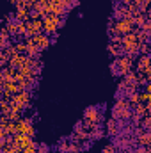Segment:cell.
I'll use <instances>...</instances> for the list:
<instances>
[{"label": "cell", "instance_id": "14", "mask_svg": "<svg viewBox=\"0 0 151 153\" xmlns=\"http://www.w3.org/2000/svg\"><path fill=\"white\" fill-rule=\"evenodd\" d=\"M89 135H91V141H98V139H101V137L105 135V132H103L101 126H96V128L89 130Z\"/></svg>", "mask_w": 151, "mask_h": 153}, {"label": "cell", "instance_id": "21", "mask_svg": "<svg viewBox=\"0 0 151 153\" xmlns=\"http://www.w3.org/2000/svg\"><path fill=\"white\" fill-rule=\"evenodd\" d=\"M141 55H151V43H141Z\"/></svg>", "mask_w": 151, "mask_h": 153}, {"label": "cell", "instance_id": "10", "mask_svg": "<svg viewBox=\"0 0 151 153\" xmlns=\"http://www.w3.org/2000/svg\"><path fill=\"white\" fill-rule=\"evenodd\" d=\"M27 64V53H16L14 57H11V61H9V66H13V68H21V66H25Z\"/></svg>", "mask_w": 151, "mask_h": 153}, {"label": "cell", "instance_id": "28", "mask_svg": "<svg viewBox=\"0 0 151 153\" xmlns=\"http://www.w3.org/2000/svg\"><path fill=\"white\" fill-rule=\"evenodd\" d=\"M133 2H135V0H121L123 5H130V4H133Z\"/></svg>", "mask_w": 151, "mask_h": 153}, {"label": "cell", "instance_id": "6", "mask_svg": "<svg viewBox=\"0 0 151 153\" xmlns=\"http://www.w3.org/2000/svg\"><path fill=\"white\" fill-rule=\"evenodd\" d=\"M105 134L109 135V137H119L121 135V130H119V123H117V119H107V125H105Z\"/></svg>", "mask_w": 151, "mask_h": 153}, {"label": "cell", "instance_id": "15", "mask_svg": "<svg viewBox=\"0 0 151 153\" xmlns=\"http://www.w3.org/2000/svg\"><path fill=\"white\" fill-rule=\"evenodd\" d=\"M133 22H135V27H137V29H142L144 23L148 22V14H146V13H141V14H137V16L133 18Z\"/></svg>", "mask_w": 151, "mask_h": 153}, {"label": "cell", "instance_id": "22", "mask_svg": "<svg viewBox=\"0 0 151 153\" xmlns=\"http://www.w3.org/2000/svg\"><path fill=\"white\" fill-rule=\"evenodd\" d=\"M7 134H9V135H16V123H14V121H9V125H7Z\"/></svg>", "mask_w": 151, "mask_h": 153}, {"label": "cell", "instance_id": "29", "mask_svg": "<svg viewBox=\"0 0 151 153\" xmlns=\"http://www.w3.org/2000/svg\"><path fill=\"white\" fill-rule=\"evenodd\" d=\"M7 2H9V4H14V5H16V4H18L20 0H7Z\"/></svg>", "mask_w": 151, "mask_h": 153}, {"label": "cell", "instance_id": "23", "mask_svg": "<svg viewBox=\"0 0 151 153\" xmlns=\"http://www.w3.org/2000/svg\"><path fill=\"white\" fill-rule=\"evenodd\" d=\"M117 150H119V148H117L115 144H107V146L103 148V152H101V153H117Z\"/></svg>", "mask_w": 151, "mask_h": 153}, {"label": "cell", "instance_id": "9", "mask_svg": "<svg viewBox=\"0 0 151 153\" xmlns=\"http://www.w3.org/2000/svg\"><path fill=\"white\" fill-rule=\"evenodd\" d=\"M151 66V57L150 55H139L137 59H135V70L139 71V73H142L146 68H150Z\"/></svg>", "mask_w": 151, "mask_h": 153}, {"label": "cell", "instance_id": "27", "mask_svg": "<svg viewBox=\"0 0 151 153\" xmlns=\"http://www.w3.org/2000/svg\"><path fill=\"white\" fill-rule=\"evenodd\" d=\"M144 91H146V93H150V94H151V82H148V84L144 85Z\"/></svg>", "mask_w": 151, "mask_h": 153}, {"label": "cell", "instance_id": "8", "mask_svg": "<svg viewBox=\"0 0 151 153\" xmlns=\"http://www.w3.org/2000/svg\"><path fill=\"white\" fill-rule=\"evenodd\" d=\"M132 116L133 112L130 111V109H112V117L114 119H117V121H126V119H132Z\"/></svg>", "mask_w": 151, "mask_h": 153}, {"label": "cell", "instance_id": "16", "mask_svg": "<svg viewBox=\"0 0 151 153\" xmlns=\"http://www.w3.org/2000/svg\"><path fill=\"white\" fill-rule=\"evenodd\" d=\"M133 114L141 116V117H144V116H148V103H137L135 107H133Z\"/></svg>", "mask_w": 151, "mask_h": 153}, {"label": "cell", "instance_id": "1", "mask_svg": "<svg viewBox=\"0 0 151 153\" xmlns=\"http://www.w3.org/2000/svg\"><path fill=\"white\" fill-rule=\"evenodd\" d=\"M101 119H103L101 109L89 107V109H85V112H84V119H82V123H84V126H85L87 130H93V128L100 126Z\"/></svg>", "mask_w": 151, "mask_h": 153}, {"label": "cell", "instance_id": "24", "mask_svg": "<svg viewBox=\"0 0 151 153\" xmlns=\"http://www.w3.org/2000/svg\"><path fill=\"white\" fill-rule=\"evenodd\" d=\"M151 98L150 93H146V91H141V103H148Z\"/></svg>", "mask_w": 151, "mask_h": 153}, {"label": "cell", "instance_id": "19", "mask_svg": "<svg viewBox=\"0 0 151 153\" xmlns=\"http://www.w3.org/2000/svg\"><path fill=\"white\" fill-rule=\"evenodd\" d=\"M137 76H139V71H133V70H130V71H126L123 78L124 80H128V82H137Z\"/></svg>", "mask_w": 151, "mask_h": 153}, {"label": "cell", "instance_id": "31", "mask_svg": "<svg viewBox=\"0 0 151 153\" xmlns=\"http://www.w3.org/2000/svg\"><path fill=\"white\" fill-rule=\"evenodd\" d=\"M150 57H151V55H150Z\"/></svg>", "mask_w": 151, "mask_h": 153}, {"label": "cell", "instance_id": "13", "mask_svg": "<svg viewBox=\"0 0 151 153\" xmlns=\"http://www.w3.org/2000/svg\"><path fill=\"white\" fill-rule=\"evenodd\" d=\"M25 41H27V55H30V57H39L41 50L34 45V41L30 38H25Z\"/></svg>", "mask_w": 151, "mask_h": 153}, {"label": "cell", "instance_id": "11", "mask_svg": "<svg viewBox=\"0 0 151 153\" xmlns=\"http://www.w3.org/2000/svg\"><path fill=\"white\" fill-rule=\"evenodd\" d=\"M30 13H32L30 7H21V9H16L14 16H16L18 22H29L30 20Z\"/></svg>", "mask_w": 151, "mask_h": 153}, {"label": "cell", "instance_id": "26", "mask_svg": "<svg viewBox=\"0 0 151 153\" xmlns=\"http://www.w3.org/2000/svg\"><path fill=\"white\" fill-rule=\"evenodd\" d=\"M142 30H144V32H148V34H150V38H151V20H148V22L144 23Z\"/></svg>", "mask_w": 151, "mask_h": 153}, {"label": "cell", "instance_id": "5", "mask_svg": "<svg viewBox=\"0 0 151 153\" xmlns=\"http://www.w3.org/2000/svg\"><path fill=\"white\" fill-rule=\"evenodd\" d=\"M30 100H32L30 91H20V93H16V94L13 96V102H16V103H20V105H23L25 109H29V107H30Z\"/></svg>", "mask_w": 151, "mask_h": 153}, {"label": "cell", "instance_id": "30", "mask_svg": "<svg viewBox=\"0 0 151 153\" xmlns=\"http://www.w3.org/2000/svg\"><path fill=\"white\" fill-rule=\"evenodd\" d=\"M148 107H151V98H150V102H148Z\"/></svg>", "mask_w": 151, "mask_h": 153}, {"label": "cell", "instance_id": "18", "mask_svg": "<svg viewBox=\"0 0 151 153\" xmlns=\"http://www.w3.org/2000/svg\"><path fill=\"white\" fill-rule=\"evenodd\" d=\"M70 146H71V141H61L57 144V152L59 153H70Z\"/></svg>", "mask_w": 151, "mask_h": 153}, {"label": "cell", "instance_id": "2", "mask_svg": "<svg viewBox=\"0 0 151 153\" xmlns=\"http://www.w3.org/2000/svg\"><path fill=\"white\" fill-rule=\"evenodd\" d=\"M133 62H135V59L133 57H130V55H121V57H117L115 59V66H117V70H119V76H123L126 71H130V70H133Z\"/></svg>", "mask_w": 151, "mask_h": 153}, {"label": "cell", "instance_id": "4", "mask_svg": "<svg viewBox=\"0 0 151 153\" xmlns=\"http://www.w3.org/2000/svg\"><path fill=\"white\" fill-rule=\"evenodd\" d=\"M30 143H32V137H29V135H25V134H16V135H13V146H14L16 150H25Z\"/></svg>", "mask_w": 151, "mask_h": 153}, {"label": "cell", "instance_id": "7", "mask_svg": "<svg viewBox=\"0 0 151 153\" xmlns=\"http://www.w3.org/2000/svg\"><path fill=\"white\" fill-rule=\"evenodd\" d=\"M30 39L34 41V45L38 46L41 52L52 46V39H50V36H48V34H43V32H41V34H38V36H34V38H30Z\"/></svg>", "mask_w": 151, "mask_h": 153}, {"label": "cell", "instance_id": "25", "mask_svg": "<svg viewBox=\"0 0 151 153\" xmlns=\"http://www.w3.org/2000/svg\"><path fill=\"white\" fill-rule=\"evenodd\" d=\"M48 152H50L48 144H38V153H48Z\"/></svg>", "mask_w": 151, "mask_h": 153}, {"label": "cell", "instance_id": "12", "mask_svg": "<svg viewBox=\"0 0 151 153\" xmlns=\"http://www.w3.org/2000/svg\"><path fill=\"white\" fill-rule=\"evenodd\" d=\"M109 53L114 55L115 59H117V57H121V55H124L123 45H119V43H112V41H110V45H109Z\"/></svg>", "mask_w": 151, "mask_h": 153}, {"label": "cell", "instance_id": "3", "mask_svg": "<svg viewBox=\"0 0 151 153\" xmlns=\"http://www.w3.org/2000/svg\"><path fill=\"white\" fill-rule=\"evenodd\" d=\"M43 29H44L43 20H29V22H27V30H29V36H27V38H34V36L41 34Z\"/></svg>", "mask_w": 151, "mask_h": 153}, {"label": "cell", "instance_id": "17", "mask_svg": "<svg viewBox=\"0 0 151 153\" xmlns=\"http://www.w3.org/2000/svg\"><path fill=\"white\" fill-rule=\"evenodd\" d=\"M18 53H27V41H13Z\"/></svg>", "mask_w": 151, "mask_h": 153}, {"label": "cell", "instance_id": "20", "mask_svg": "<svg viewBox=\"0 0 151 153\" xmlns=\"http://www.w3.org/2000/svg\"><path fill=\"white\" fill-rule=\"evenodd\" d=\"M141 126H142L144 130H150L151 132V116H144V117L141 119Z\"/></svg>", "mask_w": 151, "mask_h": 153}]
</instances>
